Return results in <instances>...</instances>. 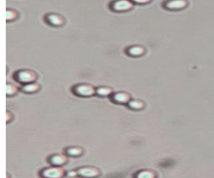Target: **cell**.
Instances as JSON below:
<instances>
[{
    "label": "cell",
    "instance_id": "5",
    "mask_svg": "<svg viewBox=\"0 0 214 178\" xmlns=\"http://www.w3.org/2000/svg\"><path fill=\"white\" fill-rule=\"evenodd\" d=\"M133 7L132 3L129 0H117L112 4V8L115 11L121 12L130 10Z\"/></svg>",
    "mask_w": 214,
    "mask_h": 178
},
{
    "label": "cell",
    "instance_id": "3",
    "mask_svg": "<svg viewBox=\"0 0 214 178\" xmlns=\"http://www.w3.org/2000/svg\"><path fill=\"white\" fill-rule=\"evenodd\" d=\"M41 175L44 178H61L64 175V171L60 167H50L43 171Z\"/></svg>",
    "mask_w": 214,
    "mask_h": 178
},
{
    "label": "cell",
    "instance_id": "17",
    "mask_svg": "<svg viewBox=\"0 0 214 178\" xmlns=\"http://www.w3.org/2000/svg\"><path fill=\"white\" fill-rule=\"evenodd\" d=\"M17 14L13 10H10V9H8L7 12H6V19L8 21H11L13 19H14L16 18Z\"/></svg>",
    "mask_w": 214,
    "mask_h": 178
},
{
    "label": "cell",
    "instance_id": "11",
    "mask_svg": "<svg viewBox=\"0 0 214 178\" xmlns=\"http://www.w3.org/2000/svg\"><path fill=\"white\" fill-rule=\"evenodd\" d=\"M127 52H128V54L130 55H132V56H140V55L144 54V49H143L142 47L140 46H133L131 47L127 50Z\"/></svg>",
    "mask_w": 214,
    "mask_h": 178
},
{
    "label": "cell",
    "instance_id": "13",
    "mask_svg": "<svg viewBox=\"0 0 214 178\" xmlns=\"http://www.w3.org/2000/svg\"><path fill=\"white\" fill-rule=\"evenodd\" d=\"M128 105L130 108H132L133 110H140L144 107V104L143 102L137 100H133L131 101L128 102Z\"/></svg>",
    "mask_w": 214,
    "mask_h": 178
},
{
    "label": "cell",
    "instance_id": "7",
    "mask_svg": "<svg viewBox=\"0 0 214 178\" xmlns=\"http://www.w3.org/2000/svg\"><path fill=\"white\" fill-rule=\"evenodd\" d=\"M50 162L55 167H59V166H62L66 162V157L63 155H60V154H55L50 158Z\"/></svg>",
    "mask_w": 214,
    "mask_h": 178
},
{
    "label": "cell",
    "instance_id": "10",
    "mask_svg": "<svg viewBox=\"0 0 214 178\" xmlns=\"http://www.w3.org/2000/svg\"><path fill=\"white\" fill-rule=\"evenodd\" d=\"M38 89H39V86L37 84L33 82L25 84L22 88L23 91H25V93H33V92L38 91Z\"/></svg>",
    "mask_w": 214,
    "mask_h": 178
},
{
    "label": "cell",
    "instance_id": "12",
    "mask_svg": "<svg viewBox=\"0 0 214 178\" xmlns=\"http://www.w3.org/2000/svg\"><path fill=\"white\" fill-rule=\"evenodd\" d=\"M66 154L71 156H78L82 154V149L79 147H69L66 149Z\"/></svg>",
    "mask_w": 214,
    "mask_h": 178
},
{
    "label": "cell",
    "instance_id": "4",
    "mask_svg": "<svg viewBox=\"0 0 214 178\" xmlns=\"http://www.w3.org/2000/svg\"><path fill=\"white\" fill-rule=\"evenodd\" d=\"M78 175L84 178H94L99 176V171L94 167H81L77 171Z\"/></svg>",
    "mask_w": 214,
    "mask_h": 178
},
{
    "label": "cell",
    "instance_id": "16",
    "mask_svg": "<svg viewBox=\"0 0 214 178\" xmlns=\"http://www.w3.org/2000/svg\"><path fill=\"white\" fill-rule=\"evenodd\" d=\"M17 92V89L14 85H11V84H7L6 86V93L8 96H12Z\"/></svg>",
    "mask_w": 214,
    "mask_h": 178
},
{
    "label": "cell",
    "instance_id": "1",
    "mask_svg": "<svg viewBox=\"0 0 214 178\" xmlns=\"http://www.w3.org/2000/svg\"><path fill=\"white\" fill-rule=\"evenodd\" d=\"M17 80L23 84H29L33 82L36 79V75L33 72L30 70H21L16 74Z\"/></svg>",
    "mask_w": 214,
    "mask_h": 178
},
{
    "label": "cell",
    "instance_id": "6",
    "mask_svg": "<svg viewBox=\"0 0 214 178\" xmlns=\"http://www.w3.org/2000/svg\"><path fill=\"white\" fill-rule=\"evenodd\" d=\"M113 100L119 104H127L130 101V96L125 92H119L113 96Z\"/></svg>",
    "mask_w": 214,
    "mask_h": 178
},
{
    "label": "cell",
    "instance_id": "15",
    "mask_svg": "<svg viewBox=\"0 0 214 178\" xmlns=\"http://www.w3.org/2000/svg\"><path fill=\"white\" fill-rule=\"evenodd\" d=\"M96 93L100 96H108L111 94V90L107 87H100L96 90Z\"/></svg>",
    "mask_w": 214,
    "mask_h": 178
},
{
    "label": "cell",
    "instance_id": "8",
    "mask_svg": "<svg viewBox=\"0 0 214 178\" xmlns=\"http://www.w3.org/2000/svg\"><path fill=\"white\" fill-rule=\"evenodd\" d=\"M187 3L184 0H172L167 3L166 6L169 9H180L184 8Z\"/></svg>",
    "mask_w": 214,
    "mask_h": 178
},
{
    "label": "cell",
    "instance_id": "2",
    "mask_svg": "<svg viewBox=\"0 0 214 178\" xmlns=\"http://www.w3.org/2000/svg\"><path fill=\"white\" fill-rule=\"evenodd\" d=\"M74 92L76 94L77 96L87 97V96H91L92 95H94L96 91L91 85L84 84V85H79L75 86L74 89Z\"/></svg>",
    "mask_w": 214,
    "mask_h": 178
},
{
    "label": "cell",
    "instance_id": "18",
    "mask_svg": "<svg viewBox=\"0 0 214 178\" xmlns=\"http://www.w3.org/2000/svg\"><path fill=\"white\" fill-rule=\"evenodd\" d=\"M135 3H140V4H144V3H149L151 0H133Z\"/></svg>",
    "mask_w": 214,
    "mask_h": 178
},
{
    "label": "cell",
    "instance_id": "19",
    "mask_svg": "<svg viewBox=\"0 0 214 178\" xmlns=\"http://www.w3.org/2000/svg\"><path fill=\"white\" fill-rule=\"evenodd\" d=\"M67 175L69 176V177H74V176H75L76 175H78V173H77V171L75 172V171H69V172H68L67 173Z\"/></svg>",
    "mask_w": 214,
    "mask_h": 178
},
{
    "label": "cell",
    "instance_id": "9",
    "mask_svg": "<svg viewBox=\"0 0 214 178\" xmlns=\"http://www.w3.org/2000/svg\"><path fill=\"white\" fill-rule=\"evenodd\" d=\"M47 21L50 23L51 25L54 26H60L63 24V19L60 16H59L57 14H52L47 16Z\"/></svg>",
    "mask_w": 214,
    "mask_h": 178
},
{
    "label": "cell",
    "instance_id": "14",
    "mask_svg": "<svg viewBox=\"0 0 214 178\" xmlns=\"http://www.w3.org/2000/svg\"><path fill=\"white\" fill-rule=\"evenodd\" d=\"M136 178H155V174L151 171H142L138 173Z\"/></svg>",
    "mask_w": 214,
    "mask_h": 178
}]
</instances>
